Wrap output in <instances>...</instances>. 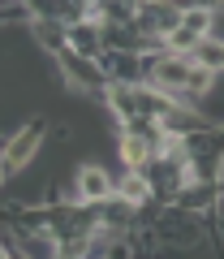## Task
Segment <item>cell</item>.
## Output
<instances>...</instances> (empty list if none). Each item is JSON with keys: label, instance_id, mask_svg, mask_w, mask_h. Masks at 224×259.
I'll list each match as a JSON object with an SVG mask.
<instances>
[{"label": "cell", "instance_id": "obj_1", "mask_svg": "<svg viewBox=\"0 0 224 259\" xmlns=\"http://www.w3.org/2000/svg\"><path fill=\"white\" fill-rule=\"evenodd\" d=\"M43 143H47V125H43V117L22 121L9 139H5V147H0V168L9 173V182H13V177H22V173H26V168L39 160Z\"/></svg>", "mask_w": 224, "mask_h": 259}, {"label": "cell", "instance_id": "obj_2", "mask_svg": "<svg viewBox=\"0 0 224 259\" xmlns=\"http://www.w3.org/2000/svg\"><path fill=\"white\" fill-rule=\"evenodd\" d=\"M69 190H74V203H108L112 194H117V173H108L103 164H95V160H82V164L74 168V177H69Z\"/></svg>", "mask_w": 224, "mask_h": 259}, {"label": "cell", "instance_id": "obj_3", "mask_svg": "<svg viewBox=\"0 0 224 259\" xmlns=\"http://www.w3.org/2000/svg\"><path fill=\"white\" fill-rule=\"evenodd\" d=\"M117 199H125V203H134V207H155L159 199H155V182H151V173H134V168H121L117 173Z\"/></svg>", "mask_w": 224, "mask_h": 259}, {"label": "cell", "instance_id": "obj_4", "mask_svg": "<svg viewBox=\"0 0 224 259\" xmlns=\"http://www.w3.org/2000/svg\"><path fill=\"white\" fill-rule=\"evenodd\" d=\"M65 48L78 56H95L99 61L103 56V26L99 22H74V26H65Z\"/></svg>", "mask_w": 224, "mask_h": 259}]
</instances>
